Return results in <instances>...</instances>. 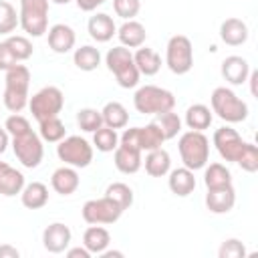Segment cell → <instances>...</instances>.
<instances>
[{"label": "cell", "mask_w": 258, "mask_h": 258, "mask_svg": "<svg viewBox=\"0 0 258 258\" xmlns=\"http://www.w3.org/2000/svg\"><path fill=\"white\" fill-rule=\"evenodd\" d=\"M18 256H20V252L14 246H10V244L0 246V258H18Z\"/></svg>", "instance_id": "obj_46"}, {"label": "cell", "mask_w": 258, "mask_h": 258, "mask_svg": "<svg viewBox=\"0 0 258 258\" xmlns=\"http://www.w3.org/2000/svg\"><path fill=\"white\" fill-rule=\"evenodd\" d=\"M87 30H89V36L97 42H109L113 38V34H117V26H115L113 18L105 12L91 16L87 22Z\"/></svg>", "instance_id": "obj_19"}, {"label": "cell", "mask_w": 258, "mask_h": 258, "mask_svg": "<svg viewBox=\"0 0 258 258\" xmlns=\"http://www.w3.org/2000/svg\"><path fill=\"white\" fill-rule=\"evenodd\" d=\"M248 77H250V91H252V95H256V81H258V73H256V71H252Z\"/></svg>", "instance_id": "obj_49"}, {"label": "cell", "mask_w": 258, "mask_h": 258, "mask_svg": "<svg viewBox=\"0 0 258 258\" xmlns=\"http://www.w3.org/2000/svg\"><path fill=\"white\" fill-rule=\"evenodd\" d=\"M93 145L103 151V153H109V151H115V147L119 145V135L115 129L107 127V125H101L95 133H93Z\"/></svg>", "instance_id": "obj_34"}, {"label": "cell", "mask_w": 258, "mask_h": 258, "mask_svg": "<svg viewBox=\"0 0 258 258\" xmlns=\"http://www.w3.org/2000/svg\"><path fill=\"white\" fill-rule=\"evenodd\" d=\"M64 123L58 119V117H50V119H44L38 123V135L42 141H48V143H58L60 139H64Z\"/></svg>", "instance_id": "obj_33"}, {"label": "cell", "mask_w": 258, "mask_h": 258, "mask_svg": "<svg viewBox=\"0 0 258 258\" xmlns=\"http://www.w3.org/2000/svg\"><path fill=\"white\" fill-rule=\"evenodd\" d=\"M28 85H30V71L24 64H14L6 71L4 79V107L12 113H20L28 105Z\"/></svg>", "instance_id": "obj_1"}, {"label": "cell", "mask_w": 258, "mask_h": 258, "mask_svg": "<svg viewBox=\"0 0 258 258\" xmlns=\"http://www.w3.org/2000/svg\"><path fill=\"white\" fill-rule=\"evenodd\" d=\"M73 62H75V67L79 71H87V73L95 71L101 64V52H99V48H95L91 44H83V46H79L75 50Z\"/></svg>", "instance_id": "obj_31"}, {"label": "cell", "mask_w": 258, "mask_h": 258, "mask_svg": "<svg viewBox=\"0 0 258 258\" xmlns=\"http://www.w3.org/2000/svg\"><path fill=\"white\" fill-rule=\"evenodd\" d=\"M204 183L208 189H214V187H226V185H232V173L226 165L222 163H210L206 167V173H204Z\"/></svg>", "instance_id": "obj_32"}, {"label": "cell", "mask_w": 258, "mask_h": 258, "mask_svg": "<svg viewBox=\"0 0 258 258\" xmlns=\"http://www.w3.org/2000/svg\"><path fill=\"white\" fill-rule=\"evenodd\" d=\"M133 60H135L139 75H145V77H153L161 69V56L153 48H147V46H139L133 54Z\"/></svg>", "instance_id": "obj_26"}, {"label": "cell", "mask_w": 258, "mask_h": 258, "mask_svg": "<svg viewBox=\"0 0 258 258\" xmlns=\"http://www.w3.org/2000/svg\"><path fill=\"white\" fill-rule=\"evenodd\" d=\"M67 256L69 258H91V252L83 246H79V248H71V250H67Z\"/></svg>", "instance_id": "obj_47"}, {"label": "cell", "mask_w": 258, "mask_h": 258, "mask_svg": "<svg viewBox=\"0 0 258 258\" xmlns=\"http://www.w3.org/2000/svg\"><path fill=\"white\" fill-rule=\"evenodd\" d=\"M24 187V175L22 171L10 167L6 161H0V196L12 198L20 194Z\"/></svg>", "instance_id": "obj_23"}, {"label": "cell", "mask_w": 258, "mask_h": 258, "mask_svg": "<svg viewBox=\"0 0 258 258\" xmlns=\"http://www.w3.org/2000/svg\"><path fill=\"white\" fill-rule=\"evenodd\" d=\"M133 105L143 115H159L175 107V97L167 89H161L155 85H143L135 91Z\"/></svg>", "instance_id": "obj_4"}, {"label": "cell", "mask_w": 258, "mask_h": 258, "mask_svg": "<svg viewBox=\"0 0 258 258\" xmlns=\"http://www.w3.org/2000/svg\"><path fill=\"white\" fill-rule=\"evenodd\" d=\"M71 238H73V234H71V228L67 224L52 222L42 232V246L50 254H60V252H64L69 248Z\"/></svg>", "instance_id": "obj_14"}, {"label": "cell", "mask_w": 258, "mask_h": 258, "mask_svg": "<svg viewBox=\"0 0 258 258\" xmlns=\"http://www.w3.org/2000/svg\"><path fill=\"white\" fill-rule=\"evenodd\" d=\"M109 242H111V234L101 224H91L83 234V246L91 254H101L103 250H107Z\"/></svg>", "instance_id": "obj_28"}, {"label": "cell", "mask_w": 258, "mask_h": 258, "mask_svg": "<svg viewBox=\"0 0 258 258\" xmlns=\"http://www.w3.org/2000/svg\"><path fill=\"white\" fill-rule=\"evenodd\" d=\"M163 141H165V135H163V131L159 129V125L155 121L153 123H147L145 127H129L119 137V143L129 145V147H135L139 151L157 149V147L163 145Z\"/></svg>", "instance_id": "obj_10"}, {"label": "cell", "mask_w": 258, "mask_h": 258, "mask_svg": "<svg viewBox=\"0 0 258 258\" xmlns=\"http://www.w3.org/2000/svg\"><path fill=\"white\" fill-rule=\"evenodd\" d=\"M101 117H103V125L111 129H123L129 123V113L119 101H109L101 109Z\"/></svg>", "instance_id": "obj_30"}, {"label": "cell", "mask_w": 258, "mask_h": 258, "mask_svg": "<svg viewBox=\"0 0 258 258\" xmlns=\"http://www.w3.org/2000/svg\"><path fill=\"white\" fill-rule=\"evenodd\" d=\"M4 129L8 131V135L16 137V135H22V133L30 131L32 127H30V121H28L26 117H22V115L14 113V115H10V117L6 119V123H4Z\"/></svg>", "instance_id": "obj_43"}, {"label": "cell", "mask_w": 258, "mask_h": 258, "mask_svg": "<svg viewBox=\"0 0 258 258\" xmlns=\"http://www.w3.org/2000/svg\"><path fill=\"white\" fill-rule=\"evenodd\" d=\"M48 46L56 52V54H67L75 48L77 42V34L69 24H52L48 30Z\"/></svg>", "instance_id": "obj_15"}, {"label": "cell", "mask_w": 258, "mask_h": 258, "mask_svg": "<svg viewBox=\"0 0 258 258\" xmlns=\"http://www.w3.org/2000/svg\"><path fill=\"white\" fill-rule=\"evenodd\" d=\"M220 38L228 46H240L248 40V26L240 18H226L220 24Z\"/></svg>", "instance_id": "obj_21"}, {"label": "cell", "mask_w": 258, "mask_h": 258, "mask_svg": "<svg viewBox=\"0 0 258 258\" xmlns=\"http://www.w3.org/2000/svg\"><path fill=\"white\" fill-rule=\"evenodd\" d=\"M16 62H18V60H16V56L12 54V50H10V46L6 44V40L0 42V71H8V69H12Z\"/></svg>", "instance_id": "obj_44"}, {"label": "cell", "mask_w": 258, "mask_h": 258, "mask_svg": "<svg viewBox=\"0 0 258 258\" xmlns=\"http://www.w3.org/2000/svg\"><path fill=\"white\" fill-rule=\"evenodd\" d=\"M113 161H115V167H117L121 173H127V175L139 171V167H141V163H143L141 151L135 149V147L123 145V143H119V145L115 147V157H113Z\"/></svg>", "instance_id": "obj_20"}, {"label": "cell", "mask_w": 258, "mask_h": 258, "mask_svg": "<svg viewBox=\"0 0 258 258\" xmlns=\"http://www.w3.org/2000/svg\"><path fill=\"white\" fill-rule=\"evenodd\" d=\"M117 36L121 40L123 46L127 48H139L145 44V38H147V30L141 22L137 20H125L119 28H117Z\"/></svg>", "instance_id": "obj_22"}, {"label": "cell", "mask_w": 258, "mask_h": 258, "mask_svg": "<svg viewBox=\"0 0 258 258\" xmlns=\"http://www.w3.org/2000/svg\"><path fill=\"white\" fill-rule=\"evenodd\" d=\"M16 26H18L16 8L10 2L0 0V34H10L16 30Z\"/></svg>", "instance_id": "obj_38"}, {"label": "cell", "mask_w": 258, "mask_h": 258, "mask_svg": "<svg viewBox=\"0 0 258 258\" xmlns=\"http://www.w3.org/2000/svg\"><path fill=\"white\" fill-rule=\"evenodd\" d=\"M79 183H81V177L77 173V167H71V165H62V167L54 169L50 175V185L60 196L75 194L79 189Z\"/></svg>", "instance_id": "obj_17"}, {"label": "cell", "mask_w": 258, "mask_h": 258, "mask_svg": "<svg viewBox=\"0 0 258 258\" xmlns=\"http://www.w3.org/2000/svg\"><path fill=\"white\" fill-rule=\"evenodd\" d=\"M75 2H77L79 10H83V12H93L97 6L105 4L107 0H75Z\"/></svg>", "instance_id": "obj_45"}, {"label": "cell", "mask_w": 258, "mask_h": 258, "mask_svg": "<svg viewBox=\"0 0 258 258\" xmlns=\"http://www.w3.org/2000/svg\"><path fill=\"white\" fill-rule=\"evenodd\" d=\"M105 64L115 75L119 87H123V89L137 87L141 75H139V71L135 67V60H133V54L127 46L121 44V46L109 48V52L105 54Z\"/></svg>", "instance_id": "obj_3"}, {"label": "cell", "mask_w": 258, "mask_h": 258, "mask_svg": "<svg viewBox=\"0 0 258 258\" xmlns=\"http://www.w3.org/2000/svg\"><path fill=\"white\" fill-rule=\"evenodd\" d=\"M165 64L173 75H185L194 67V46L183 34H175L165 46Z\"/></svg>", "instance_id": "obj_8"}, {"label": "cell", "mask_w": 258, "mask_h": 258, "mask_svg": "<svg viewBox=\"0 0 258 258\" xmlns=\"http://www.w3.org/2000/svg\"><path fill=\"white\" fill-rule=\"evenodd\" d=\"M212 113L226 123H242L248 117V105L228 87H216L212 97Z\"/></svg>", "instance_id": "obj_5"}, {"label": "cell", "mask_w": 258, "mask_h": 258, "mask_svg": "<svg viewBox=\"0 0 258 258\" xmlns=\"http://www.w3.org/2000/svg\"><path fill=\"white\" fill-rule=\"evenodd\" d=\"M177 149H179V157L183 161V167L196 171L206 167L208 159H210V139L204 135V131H185L181 133L179 141H177Z\"/></svg>", "instance_id": "obj_2"}, {"label": "cell", "mask_w": 258, "mask_h": 258, "mask_svg": "<svg viewBox=\"0 0 258 258\" xmlns=\"http://www.w3.org/2000/svg\"><path fill=\"white\" fill-rule=\"evenodd\" d=\"M77 125L87 131V133H95L101 125H103V117H101V111L97 109H91V107H85L77 113Z\"/></svg>", "instance_id": "obj_37"}, {"label": "cell", "mask_w": 258, "mask_h": 258, "mask_svg": "<svg viewBox=\"0 0 258 258\" xmlns=\"http://www.w3.org/2000/svg\"><path fill=\"white\" fill-rule=\"evenodd\" d=\"M169 169H171V157L163 147L147 151V155H145V171L151 177H163V175L169 173Z\"/></svg>", "instance_id": "obj_27"}, {"label": "cell", "mask_w": 258, "mask_h": 258, "mask_svg": "<svg viewBox=\"0 0 258 258\" xmlns=\"http://www.w3.org/2000/svg\"><path fill=\"white\" fill-rule=\"evenodd\" d=\"M248 75H250V64L246 58L238 56V54H232V56H226L222 60V77L230 83V85H242L248 81Z\"/></svg>", "instance_id": "obj_18"}, {"label": "cell", "mask_w": 258, "mask_h": 258, "mask_svg": "<svg viewBox=\"0 0 258 258\" xmlns=\"http://www.w3.org/2000/svg\"><path fill=\"white\" fill-rule=\"evenodd\" d=\"M12 149H14V155L16 159L28 167V169H34L40 165L42 157H44V147H42V139L38 133H34L32 129L22 133V135H16L12 137Z\"/></svg>", "instance_id": "obj_11"}, {"label": "cell", "mask_w": 258, "mask_h": 258, "mask_svg": "<svg viewBox=\"0 0 258 258\" xmlns=\"http://www.w3.org/2000/svg\"><path fill=\"white\" fill-rule=\"evenodd\" d=\"M56 155L60 161H64V165L87 167L93 161V145L81 135H71L58 141Z\"/></svg>", "instance_id": "obj_9"}, {"label": "cell", "mask_w": 258, "mask_h": 258, "mask_svg": "<svg viewBox=\"0 0 258 258\" xmlns=\"http://www.w3.org/2000/svg\"><path fill=\"white\" fill-rule=\"evenodd\" d=\"M155 123H157L159 129L163 131L165 141H167V139H173V137L181 131V119H179L177 113H173V109H171V111H165V113H159Z\"/></svg>", "instance_id": "obj_36"}, {"label": "cell", "mask_w": 258, "mask_h": 258, "mask_svg": "<svg viewBox=\"0 0 258 258\" xmlns=\"http://www.w3.org/2000/svg\"><path fill=\"white\" fill-rule=\"evenodd\" d=\"M214 145L222 159L226 161H238L246 141L240 137V133L232 127H220L214 131Z\"/></svg>", "instance_id": "obj_13"}, {"label": "cell", "mask_w": 258, "mask_h": 258, "mask_svg": "<svg viewBox=\"0 0 258 258\" xmlns=\"http://www.w3.org/2000/svg\"><path fill=\"white\" fill-rule=\"evenodd\" d=\"M52 2H54V4H69L71 0H52Z\"/></svg>", "instance_id": "obj_51"}, {"label": "cell", "mask_w": 258, "mask_h": 258, "mask_svg": "<svg viewBox=\"0 0 258 258\" xmlns=\"http://www.w3.org/2000/svg\"><path fill=\"white\" fill-rule=\"evenodd\" d=\"M101 256H103V258H113V256L121 258V256H123V252H119V250H103V252H101Z\"/></svg>", "instance_id": "obj_50"}, {"label": "cell", "mask_w": 258, "mask_h": 258, "mask_svg": "<svg viewBox=\"0 0 258 258\" xmlns=\"http://www.w3.org/2000/svg\"><path fill=\"white\" fill-rule=\"evenodd\" d=\"M236 163L244 171H248V173L258 171V147L254 143H248L246 141V145H244V149H242V153H240V157H238Z\"/></svg>", "instance_id": "obj_40"}, {"label": "cell", "mask_w": 258, "mask_h": 258, "mask_svg": "<svg viewBox=\"0 0 258 258\" xmlns=\"http://www.w3.org/2000/svg\"><path fill=\"white\" fill-rule=\"evenodd\" d=\"M81 214L87 224H115L123 216V210L115 200L103 196V198L85 202Z\"/></svg>", "instance_id": "obj_12"}, {"label": "cell", "mask_w": 258, "mask_h": 258, "mask_svg": "<svg viewBox=\"0 0 258 258\" xmlns=\"http://www.w3.org/2000/svg\"><path fill=\"white\" fill-rule=\"evenodd\" d=\"M212 121H214L212 109L206 107V105H202V103L189 105L187 111H185V125L191 131H206V129H210Z\"/></svg>", "instance_id": "obj_29"}, {"label": "cell", "mask_w": 258, "mask_h": 258, "mask_svg": "<svg viewBox=\"0 0 258 258\" xmlns=\"http://www.w3.org/2000/svg\"><path fill=\"white\" fill-rule=\"evenodd\" d=\"M20 200L22 206L28 210H40L48 204V187L42 181H32V183H24L22 191H20Z\"/></svg>", "instance_id": "obj_25"}, {"label": "cell", "mask_w": 258, "mask_h": 258, "mask_svg": "<svg viewBox=\"0 0 258 258\" xmlns=\"http://www.w3.org/2000/svg\"><path fill=\"white\" fill-rule=\"evenodd\" d=\"M18 26L28 36H42L48 30V0H20Z\"/></svg>", "instance_id": "obj_6"}, {"label": "cell", "mask_w": 258, "mask_h": 258, "mask_svg": "<svg viewBox=\"0 0 258 258\" xmlns=\"http://www.w3.org/2000/svg\"><path fill=\"white\" fill-rule=\"evenodd\" d=\"M8 143H10V139H8V131H6V129H0V155L6 151Z\"/></svg>", "instance_id": "obj_48"}, {"label": "cell", "mask_w": 258, "mask_h": 258, "mask_svg": "<svg viewBox=\"0 0 258 258\" xmlns=\"http://www.w3.org/2000/svg\"><path fill=\"white\" fill-rule=\"evenodd\" d=\"M141 0H113V10L123 20H133L139 14Z\"/></svg>", "instance_id": "obj_41"}, {"label": "cell", "mask_w": 258, "mask_h": 258, "mask_svg": "<svg viewBox=\"0 0 258 258\" xmlns=\"http://www.w3.org/2000/svg\"><path fill=\"white\" fill-rule=\"evenodd\" d=\"M62 107H64V95L58 87H52V85L42 87L28 99V109L38 123L50 117H58Z\"/></svg>", "instance_id": "obj_7"}, {"label": "cell", "mask_w": 258, "mask_h": 258, "mask_svg": "<svg viewBox=\"0 0 258 258\" xmlns=\"http://www.w3.org/2000/svg\"><path fill=\"white\" fill-rule=\"evenodd\" d=\"M220 258H244L246 256V248L238 238H228L222 242L220 250H218Z\"/></svg>", "instance_id": "obj_42"}, {"label": "cell", "mask_w": 258, "mask_h": 258, "mask_svg": "<svg viewBox=\"0 0 258 258\" xmlns=\"http://www.w3.org/2000/svg\"><path fill=\"white\" fill-rule=\"evenodd\" d=\"M167 185H169L171 194H175V196H179V198L189 196V194L196 189V177H194V171L187 169V167L171 169V171H169V177H167Z\"/></svg>", "instance_id": "obj_24"}, {"label": "cell", "mask_w": 258, "mask_h": 258, "mask_svg": "<svg viewBox=\"0 0 258 258\" xmlns=\"http://www.w3.org/2000/svg\"><path fill=\"white\" fill-rule=\"evenodd\" d=\"M105 196H107V198H111V200H115L123 212H125V210H129V208H131V204H133V189H131L127 183H123V181L109 183V185H107V189H105Z\"/></svg>", "instance_id": "obj_35"}, {"label": "cell", "mask_w": 258, "mask_h": 258, "mask_svg": "<svg viewBox=\"0 0 258 258\" xmlns=\"http://www.w3.org/2000/svg\"><path fill=\"white\" fill-rule=\"evenodd\" d=\"M236 204V189L234 185L214 187L206 194V208L212 214H228Z\"/></svg>", "instance_id": "obj_16"}, {"label": "cell", "mask_w": 258, "mask_h": 258, "mask_svg": "<svg viewBox=\"0 0 258 258\" xmlns=\"http://www.w3.org/2000/svg\"><path fill=\"white\" fill-rule=\"evenodd\" d=\"M6 44L10 46V50H12V54L16 56L18 62L32 56V50H34V48H32V42H30L26 36H20V34L8 36V38H6Z\"/></svg>", "instance_id": "obj_39"}]
</instances>
